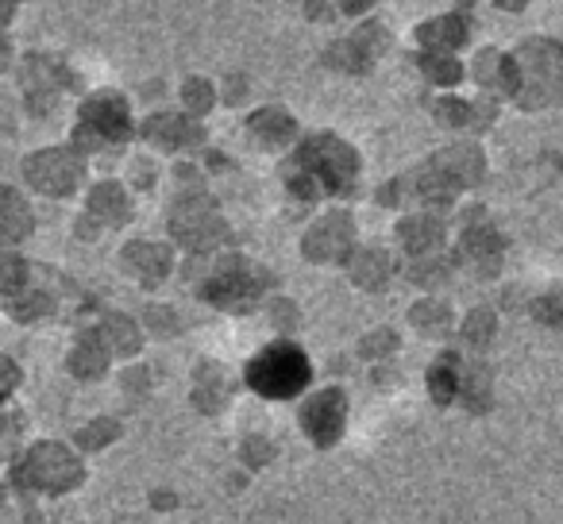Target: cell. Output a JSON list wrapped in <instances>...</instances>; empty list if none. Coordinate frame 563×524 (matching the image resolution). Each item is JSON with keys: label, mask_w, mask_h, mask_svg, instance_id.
Instances as JSON below:
<instances>
[{"label": "cell", "mask_w": 563, "mask_h": 524, "mask_svg": "<svg viewBox=\"0 0 563 524\" xmlns=\"http://www.w3.org/2000/svg\"><path fill=\"white\" fill-rule=\"evenodd\" d=\"M413 324H417L421 332H428V336H436V332H448L452 316H448V309L440 301H421L417 309H413Z\"/></svg>", "instance_id": "30"}, {"label": "cell", "mask_w": 563, "mask_h": 524, "mask_svg": "<svg viewBox=\"0 0 563 524\" xmlns=\"http://www.w3.org/2000/svg\"><path fill=\"white\" fill-rule=\"evenodd\" d=\"M463 339L471 347H487L495 339V313L490 309H475V313L463 321Z\"/></svg>", "instance_id": "31"}, {"label": "cell", "mask_w": 563, "mask_h": 524, "mask_svg": "<svg viewBox=\"0 0 563 524\" xmlns=\"http://www.w3.org/2000/svg\"><path fill=\"white\" fill-rule=\"evenodd\" d=\"M271 286H274V274L266 271V266L232 254V259L216 262L213 271H209V278L201 282V294H205L209 304H216L224 313H248V309H255L259 297Z\"/></svg>", "instance_id": "3"}, {"label": "cell", "mask_w": 563, "mask_h": 524, "mask_svg": "<svg viewBox=\"0 0 563 524\" xmlns=\"http://www.w3.org/2000/svg\"><path fill=\"white\" fill-rule=\"evenodd\" d=\"M35 228V216L32 209H27V201L16 194V189L0 186V244H20V239H27Z\"/></svg>", "instance_id": "19"}, {"label": "cell", "mask_w": 563, "mask_h": 524, "mask_svg": "<svg viewBox=\"0 0 563 524\" xmlns=\"http://www.w3.org/2000/svg\"><path fill=\"white\" fill-rule=\"evenodd\" d=\"M93 336L101 339V347L109 351V355H136L139 351V324L132 321V316L109 313L93 328Z\"/></svg>", "instance_id": "23"}, {"label": "cell", "mask_w": 563, "mask_h": 524, "mask_svg": "<svg viewBox=\"0 0 563 524\" xmlns=\"http://www.w3.org/2000/svg\"><path fill=\"white\" fill-rule=\"evenodd\" d=\"M12 12H16V9H12V4H0V20H9Z\"/></svg>", "instance_id": "40"}, {"label": "cell", "mask_w": 563, "mask_h": 524, "mask_svg": "<svg viewBox=\"0 0 563 524\" xmlns=\"http://www.w3.org/2000/svg\"><path fill=\"white\" fill-rule=\"evenodd\" d=\"M417 39H421V47H425V54H452L467 42V20L463 16L428 20V24H421Z\"/></svg>", "instance_id": "18"}, {"label": "cell", "mask_w": 563, "mask_h": 524, "mask_svg": "<svg viewBox=\"0 0 563 524\" xmlns=\"http://www.w3.org/2000/svg\"><path fill=\"white\" fill-rule=\"evenodd\" d=\"M82 159L74 151H39L24 162V178L32 189L47 197H66L74 194V186L82 182Z\"/></svg>", "instance_id": "9"}, {"label": "cell", "mask_w": 563, "mask_h": 524, "mask_svg": "<svg viewBox=\"0 0 563 524\" xmlns=\"http://www.w3.org/2000/svg\"><path fill=\"white\" fill-rule=\"evenodd\" d=\"M120 262H124V271L136 282H143V286H159V282L171 274V251H166L163 244H147V239H136V244L124 247Z\"/></svg>", "instance_id": "15"}, {"label": "cell", "mask_w": 563, "mask_h": 524, "mask_svg": "<svg viewBox=\"0 0 563 524\" xmlns=\"http://www.w3.org/2000/svg\"><path fill=\"white\" fill-rule=\"evenodd\" d=\"M182 101H186V109L193 112V116H205V112L213 109V85H209L205 77H189L186 89H182Z\"/></svg>", "instance_id": "32"}, {"label": "cell", "mask_w": 563, "mask_h": 524, "mask_svg": "<svg viewBox=\"0 0 563 524\" xmlns=\"http://www.w3.org/2000/svg\"><path fill=\"white\" fill-rule=\"evenodd\" d=\"M560 301H563L560 294H545L537 304H533V316H537V321H545L548 328H555V324L563 321V313H560Z\"/></svg>", "instance_id": "36"}, {"label": "cell", "mask_w": 563, "mask_h": 524, "mask_svg": "<svg viewBox=\"0 0 563 524\" xmlns=\"http://www.w3.org/2000/svg\"><path fill=\"white\" fill-rule=\"evenodd\" d=\"M104 371H109V351H104L93 332H86V336L74 344V351H70V374L89 382V378H101Z\"/></svg>", "instance_id": "24"}, {"label": "cell", "mask_w": 563, "mask_h": 524, "mask_svg": "<svg viewBox=\"0 0 563 524\" xmlns=\"http://www.w3.org/2000/svg\"><path fill=\"white\" fill-rule=\"evenodd\" d=\"M120 436V428L112 421H97V424H89V428H82L74 436V444L77 448H101V444H109V440H116Z\"/></svg>", "instance_id": "35"}, {"label": "cell", "mask_w": 563, "mask_h": 524, "mask_svg": "<svg viewBox=\"0 0 563 524\" xmlns=\"http://www.w3.org/2000/svg\"><path fill=\"white\" fill-rule=\"evenodd\" d=\"M301 424H305V436L316 448H333L343 436V424H348V398H343V389L336 386L321 389L305 406V413H301Z\"/></svg>", "instance_id": "12"}, {"label": "cell", "mask_w": 563, "mask_h": 524, "mask_svg": "<svg viewBox=\"0 0 563 524\" xmlns=\"http://www.w3.org/2000/svg\"><path fill=\"white\" fill-rule=\"evenodd\" d=\"M513 66H517V101L525 109H545L560 97L563 59L552 39L521 42V51L513 54Z\"/></svg>", "instance_id": "5"}, {"label": "cell", "mask_w": 563, "mask_h": 524, "mask_svg": "<svg viewBox=\"0 0 563 524\" xmlns=\"http://www.w3.org/2000/svg\"><path fill=\"white\" fill-rule=\"evenodd\" d=\"M147 321L159 324L154 332H174V328H171V324H174V313H171V309H151V313H147Z\"/></svg>", "instance_id": "38"}, {"label": "cell", "mask_w": 563, "mask_h": 524, "mask_svg": "<svg viewBox=\"0 0 563 524\" xmlns=\"http://www.w3.org/2000/svg\"><path fill=\"white\" fill-rule=\"evenodd\" d=\"M455 389H460V355H440V363L428 371V394L436 406H448L455 401Z\"/></svg>", "instance_id": "27"}, {"label": "cell", "mask_w": 563, "mask_h": 524, "mask_svg": "<svg viewBox=\"0 0 563 524\" xmlns=\"http://www.w3.org/2000/svg\"><path fill=\"white\" fill-rule=\"evenodd\" d=\"M375 54H378V32L375 27H363V32L351 35V39L333 42L328 54H325V62L336 70H348V74H367L371 62H375Z\"/></svg>", "instance_id": "16"}, {"label": "cell", "mask_w": 563, "mask_h": 524, "mask_svg": "<svg viewBox=\"0 0 563 524\" xmlns=\"http://www.w3.org/2000/svg\"><path fill=\"white\" fill-rule=\"evenodd\" d=\"M9 51H12V47H9V39H4V35H0V70L9 66Z\"/></svg>", "instance_id": "39"}, {"label": "cell", "mask_w": 563, "mask_h": 524, "mask_svg": "<svg viewBox=\"0 0 563 524\" xmlns=\"http://www.w3.org/2000/svg\"><path fill=\"white\" fill-rule=\"evenodd\" d=\"M20 386V366L12 359L0 355V394H9V389Z\"/></svg>", "instance_id": "37"}, {"label": "cell", "mask_w": 563, "mask_h": 524, "mask_svg": "<svg viewBox=\"0 0 563 524\" xmlns=\"http://www.w3.org/2000/svg\"><path fill=\"white\" fill-rule=\"evenodd\" d=\"M171 236L178 239L182 247H189V251H213L216 244H224L228 239V224H224V216L213 209V201L209 197H178L171 209Z\"/></svg>", "instance_id": "8"}, {"label": "cell", "mask_w": 563, "mask_h": 524, "mask_svg": "<svg viewBox=\"0 0 563 524\" xmlns=\"http://www.w3.org/2000/svg\"><path fill=\"white\" fill-rule=\"evenodd\" d=\"M483 174H487L483 151H478L475 144H460V147H448V151L433 154V159L417 170L413 186H417L421 201L436 204V209H448L452 197L460 194V189L478 186Z\"/></svg>", "instance_id": "2"}, {"label": "cell", "mask_w": 563, "mask_h": 524, "mask_svg": "<svg viewBox=\"0 0 563 524\" xmlns=\"http://www.w3.org/2000/svg\"><path fill=\"white\" fill-rule=\"evenodd\" d=\"M455 398L463 401V406L471 409V413H487L490 409V374H487V366H478V363H471V366H463L460 363V389H455Z\"/></svg>", "instance_id": "26"}, {"label": "cell", "mask_w": 563, "mask_h": 524, "mask_svg": "<svg viewBox=\"0 0 563 524\" xmlns=\"http://www.w3.org/2000/svg\"><path fill=\"white\" fill-rule=\"evenodd\" d=\"M74 74L59 59H51V54H32L24 62V93L32 112H39V116H47L62 89H74Z\"/></svg>", "instance_id": "10"}, {"label": "cell", "mask_w": 563, "mask_h": 524, "mask_svg": "<svg viewBox=\"0 0 563 524\" xmlns=\"http://www.w3.org/2000/svg\"><path fill=\"white\" fill-rule=\"evenodd\" d=\"M421 70L433 85H455L463 77V66L452 54H421Z\"/></svg>", "instance_id": "29"}, {"label": "cell", "mask_w": 563, "mask_h": 524, "mask_svg": "<svg viewBox=\"0 0 563 524\" xmlns=\"http://www.w3.org/2000/svg\"><path fill=\"white\" fill-rule=\"evenodd\" d=\"M471 70H475V77L487 85V89H495V93H502V97H517V66H513L510 54L483 51Z\"/></svg>", "instance_id": "22"}, {"label": "cell", "mask_w": 563, "mask_h": 524, "mask_svg": "<svg viewBox=\"0 0 563 524\" xmlns=\"http://www.w3.org/2000/svg\"><path fill=\"white\" fill-rule=\"evenodd\" d=\"M143 136L159 151H182V147L201 144V127L189 116H182V112H154L143 124Z\"/></svg>", "instance_id": "14"}, {"label": "cell", "mask_w": 563, "mask_h": 524, "mask_svg": "<svg viewBox=\"0 0 563 524\" xmlns=\"http://www.w3.org/2000/svg\"><path fill=\"white\" fill-rule=\"evenodd\" d=\"M4 398H9V394H0V401H4Z\"/></svg>", "instance_id": "41"}, {"label": "cell", "mask_w": 563, "mask_h": 524, "mask_svg": "<svg viewBox=\"0 0 563 524\" xmlns=\"http://www.w3.org/2000/svg\"><path fill=\"white\" fill-rule=\"evenodd\" d=\"M502 251H505L502 236H498L495 228H487V224H467V232H463V239H460V259L467 262L471 271L483 274V278L498 274Z\"/></svg>", "instance_id": "13"}, {"label": "cell", "mask_w": 563, "mask_h": 524, "mask_svg": "<svg viewBox=\"0 0 563 524\" xmlns=\"http://www.w3.org/2000/svg\"><path fill=\"white\" fill-rule=\"evenodd\" d=\"M313 378L305 351L298 344H271L248 363V386L263 398H298Z\"/></svg>", "instance_id": "4"}, {"label": "cell", "mask_w": 563, "mask_h": 524, "mask_svg": "<svg viewBox=\"0 0 563 524\" xmlns=\"http://www.w3.org/2000/svg\"><path fill=\"white\" fill-rule=\"evenodd\" d=\"M401 247L413 254V259H428L445 247V224L433 221V216H410V221L398 228Z\"/></svg>", "instance_id": "20"}, {"label": "cell", "mask_w": 563, "mask_h": 524, "mask_svg": "<svg viewBox=\"0 0 563 524\" xmlns=\"http://www.w3.org/2000/svg\"><path fill=\"white\" fill-rule=\"evenodd\" d=\"M128 194L116 186V182H101V186L89 194V221H97L101 228H120L128 221Z\"/></svg>", "instance_id": "21"}, {"label": "cell", "mask_w": 563, "mask_h": 524, "mask_svg": "<svg viewBox=\"0 0 563 524\" xmlns=\"http://www.w3.org/2000/svg\"><path fill=\"white\" fill-rule=\"evenodd\" d=\"M359 178V154L351 151L343 139H336L333 132L309 136L293 154V166L286 174V186L298 197H321V194H351Z\"/></svg>", "instance_id": "1"}, {"label": "cell", "mask_w": 563, "mask_h": 524, "mask_svg": "<svg viewBox=\"0 0 563 524\" xmlns=\"http://www.w3.org/2000/svg\"><path fill=\"white\" fill-rule=\"evenodd\" d=\"M433 116H436V124H445V127H463V124H471V104L448 97V101L436 104Z\"/></svg>", "instance_id": "34"}, {"label": "cell", "mask_w": 563, "mask_h": 524, "mask_svg": "<svg viewBox=\"0 0 563 524\" xmlns=\"http://www.w3.org/2000/svg\"><path fill=\"white\" fill-rule=\"evenodd\" d=\"M54 313V297L43 294V289H20V294H9V316L12 321H39V316Z\"/></svg>", "instance_id": "28"}, {"label": "cell", "mask_w": 563, "mask_h": 524, "mask_svg": "<svg viewBox=\"0 0 563 524\" xmlns=\"http://www.w3.org/2000/svg\"><path fill=\"white\" fill-rule=\"evenodd\" d=\"M248 132L255 136V144L263 147V151H282V147L293 144L298 124H293V116H286L282 109H259V112H251Z\"/></svg>", "instance_id": "17"}, {"label": "cell", "mask_w": 563, "mask_h": 524, "mask_svg": "<svg viewBox=\"0 0 563 524\" xmlns=\"http://www.w3.org/2000/svg\"><path fill=\"white\" fill-rule=\"evenodd\" d=\"M348 271H351V278H355V286L378 289L390 282L393 266H390V254L378 251V247H367V251H359L355 259L348 262Z\"/></svg>", "instance_id": "25"}, {"label": "cell", "mask_w": 563, "mask_h": 524, "mask_svg": "<svg viewBox=\"0 0 563 524\" xmlns=\"http://www.w3.org/2000/svg\"><path fill=\"white\" fill-rule=\"evenodd\" d=\"M128 136H132V120H128L124 97L97 93L77 112V124H74L77 151H112V147L128 144Z\"/></svg>", "instance_id": "7"}, {"label": "cell", "mask_w": 563, "mask_h": 524, "mask_svg": "<svg viewBox=\"0 0 563 524\" xmlns=\"http://www.w3.org/2000/svg\"><path fill=\"white\" fill-rule=\"evenodd\" d=\"M27 278V262L20 254H0V289L4 294H16Z\"/></svg>", "instance_id": "33"}, {"label": "cell", "mask_w": 563, "mask_h": 524, "mask_svg": "<svg viewBox=\"0 0 563 524\" xmlns=\"http://www.w3.org/2000/svg\"><path fill=\"white\" fill-rule=\"evenodd\" d=\"M12 478H16L24 490L66 494V490H74V486H82L86 466H82V459H77L74 451L62 448V444H35V448L16 463Z\"/></svg>", "instance_id": "6"}, {"label": "cell", "mask_w": 563, "mask_h": 524, "mask_svg": "<svg viewBox=\"0 0 563 524\" xmlns=\"http://www.w3.org/2000/svg\"><path fill=\"white\" fill-rule=\"evenodd\" d=\"M351 244H355V224L348 212H328L325 221H316L301 239V251L309 262H348Z\"/></svg>", "instance_id": "11"}]
</instances>
